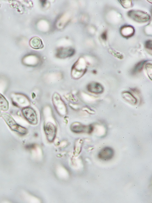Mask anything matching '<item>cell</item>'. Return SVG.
I'll use <instances>...</instances> for the list:
<instances>
[{
    "mask_svg": "<svg viewBox=\"0 0 152 203\" xmlns=\"http://www.w3.org/2000/svg\"><path fill=\"white\" fill-rule=\"evenodd\" d=\"M93 73H96V71L95 70H93Z\"/></svg>",
    "mask_w": 152,
    "mask_h": 203,
    "instance_id": "21",
    "label": "cell"
},
{
    "mask_svg": "<svg viewBox=\"0 0 152 203\" xmlns=\"http://www.w3.org/2000/svg\"><path fill=\"white\" fill-rule=\"evenodd\" d=\"M152 64L147 63L146 65V69L149 78L152 80Z\"/></svg>",
    "mask_w": 152,
    "mask_h": 203,
    "instance_id": "17",
    "label": "cell"
},
{
    "mask_svg": "<svg viewBox=\"0 0 152 203\" xmlns=\"http://www.w3.org/2000/svg\"><path fill=\"white\" fill-rule=\"evenodd\" d=\"M74 52L73 49L70 48H62L59 49L57 55L60 58H66L72 55Z\"/></svg>",
    "mask_w": 152,
    "mask_h": 203,
    "instance_id": "10",
    "label": "cell"
},
{
    "mask_svg": "<svg viewBox=\"0 0 152 203\" xmlns=\"http://www.w3.org/2000/svg\"><path fill=\"white\" fill-rule=\"evenodd\" d=\"M119 1L123 7L128 8L132 7L131 0H119Z\"/></svg>",
    "mask_w": 152,
    "mask_h": 203,
    "instance_id": "16",
    "label": "cell"
},
{
    "mask_svg": "<svg viewBox=\"0 0 152 203\" xmlns=\"http://www.w3.org/2000/svg\"><path fill=\"white\" fill-rule=\"evenodd\" d=\"M120 33L124 37L129 38L132 36L134 34V28L130 26H124L121 27Z\"/></svg>",
    "mask_w": 152,
    "mask_h": 203,
    "instance_id": "9",
    "label": "cell"
},
{
    "mask_svg": "<svg viewBox=\"0 0 152 203\" xmlns=\"http://www.w3.org/2000/svg\"><path fill=\"white\" fill-rule=\"evenodd\" d=\"M123 98L126 101L133 105L137 103L136 98L130 92L128 91H124L122 93Z\"/></svg>",
    "mask_w": 152,
    "mask_h": 203,
    "instance_id": "11",
    "label": "cell"
},
{
    "mask_svg": "<svg viewBox=\"0 0 152 203\" xmlns=\"http://www.w3.org/2000/svg\"><path fill=\"white\" fill-rule=\"evenodd\" d=\"M5 121L12 130L21 135H25L27 133V129L18 124L9 115L4 113L2 115Z\"/></svg>",
    "mask_w": 152,
    "mask_h": 203,
    "instance_id": "2",
    "label": "cell"
},
{
    "mask_svg": "<svg viewBox=\"0 0 152 203\" xmlns=\"http://www.w3.org/2000/svg\"><path fill=\"white\" fill-rule=\"evenodd\" d=\"M53 105L58 113L61 116L66 114V106L60 96L57 93H54L52 97Z\"/></svg>",
    "mask_w": 152,
    "mask_h": 203,
    "instance_id": "4",
    "label": "cell"
},
{
    "mask_svg": "<svg viewBox=\"0 0 152 203\" xmlns=\"http://www.w3.org/2000/svg\"><path fill=\"white\" fill-rule=\"evenodd\" d=\"M86 127L81 123H75L71 126V129L72 131L76 133H80L85 130Z\"/></svg>",
    "mask_w": 152,
    "mask_h": 203,
    "instance_id": "13",
    "label": "cell"
},
{
    "mask_svg": "<svg viewBox=\"0 0 152 203\" xmlns=\"http://www.w3.org/2000/svg\"><path fill=\"white\" fill-rule=\"evenodd\" d=\"M127 14L131 19L138 23L146 22L150 19L148 14L141 11L131 10L128 12Z\"/></svg>",
    "mask_w": 152,
    "mask_h": 203,
    "instance_id": "3",
    "label": "cell"
},
{
    "mask_svg": "<svg viewBox=\"0 0 152 203\" xmlns=\"http://www.w3.org/2000/svg\"><path fill=\"white\" fill-rule=\"evenodd\" d=\"M86 64L83 58H79L73 66L71 71L72 77L78 79L81 77L86 71Z\"/></svg>",
    "mask_w": 152,
    "mask_h": 203,
    "instance_id": "1",
    "label": "cell"
},
{
    "mask_svg": "<svg viewBox=\"0 0 152 203\" xmlns=\"http://www.w3.org/2000/svg\"><path fill=\"white\" fill-rule=\"evenodd\" d=\"M101 37L103 40H106L107 38V34L106 31H105L101 35Z\"/></svg>",
    "mask_w": 152,
    "mask_h": 203,
    "instance_id": "20",
    "label": "cell"
},
{
    "mask_svg": "<svg viewBox=\"0 0 152 203\" xmlns=\"http://www.w3.org/2000/svg\"><path fill=\"white\" fill-rule=\"evenodd\" d=\"M146 62V61L142 60L137 63L133 68L132 73L133 74H136L140 72L142 70Z\"/></svg>",
    "mask_w": 152,
    "mask_h": 203,
    "instance_id": "15",
    "label": "cell"
},
{
    "mask_svg": "<svg viewBox=\"0 0 152 203\" xmlns=\"http://www.w3.org/2000/svg\"><path fill=\"white\" fill-rule=\"evenodd\" d=\"M9 103L5 97L0 93V108L3 111H7L9 109Z\"/></svg>",
    "mask_w": 152,
    "mask_h": 203,
    "instance_id": "14",
    "label": "cell"
},
{
    "mask_svg": "<svg viewBox=\"0 0 152 203\" xmlns=\"http://www.w3.org/2000/svg\"><path fill=\"white\" fill-rule=\"evenodd\" d=\"M44 131L48 141L52 142L54 140L56 134V128L52 123H47L44 127Z\"/></svg>",
    "mask_w": 152,
    "mask_h": 203,
    "instance_id": "6",
    "label": "cell"
},
{
    "mask_svg": "<svg viewBox=\"0 0 152 203\" xmlns=\"http://www.w3.org/2000/svg\"><path fill=\"white\" fill-rule=\"evenodd\" d=\"M145 48L149 50H152V41L151 40H148L145 43Z\"/></svg>",
    "mask_w": 152,
    "mask_h": 203,
    "instance_id": "19",
    "label": "cell"
},
{
    "mask_svg": "<svg viewBox=\"0 0 152 203\" xmlns=\"http://www.w3.org/2000/svg\"><path fill=\"white\" fill-rule=\"evenodd\" d=\"M87 89L89 92L96 94L102 93L104 88L102 85L97 82H92L87 86Z\"/></svg>",
    "mask_w": 152,
    "mask_h": 203,
    "instance_id": "8",
    "label": "cell"
},
{
    "mask_svg": "<svg viewBox=\"0 0 152 203\" xmlns=\"http://www.w3.org/2000/svg\"><path fill=\"white\" fill-rule=\"evenodd\" d=\"M22 114L25 119L30 124H36L37 123V118L36 113L32 108L26 107L22 110Z\"/></svg>",
    "mask_w": 152,
    "mask_h": 203,
    "instance_id": "5",
    "label": "cell"
},
{
    "mask_svg": "<svg viewBox=\"0 0 152 203\" xmlns=\"http://www.w3.org/2000/svg\"><path fill=\"white\" fill-rule=\"evenodd\" d=\"M30 45L31 47L35 49H41L43 47L41 40L37 37H35L31 39L30 41Z\"/></svg>",
    "mask_w": 152,
    "mask_h": 203,
    "instance_id": "12",
    "label": "cell"
},
{
    "mask_svg": "<svg viewBox=\"0 0 152 203\" xmlns=\"http://www.w3.org/2000/svg\"><path fill=\"white\" fill-rule=\"evenodd\" d=\"M110 52L112 55L120 59H122L123 58V55L119 52H116L112 50H110Z\"/></svg>",
    "mask_w": 152,
    "mask_h": 203,
    "instance_id": "18",
    "label": "cell"
},
{
    "mask_svg": "<svg viewBox=\"0 0 152 203\" xmlns=\"http://www.w3.org/2000/svg\"><path fill=\"white\" fill-rule=\"evenodd\" d=\"M114 154V151L112 148L109 147H105L99 152L98 157L101 159L107 160L111 159Z\"/></svg>",
    "mask_w": 152,
    "mask_h": 203,
    "instance_id": "7",
    "label": "cell"
}]
</instances>
